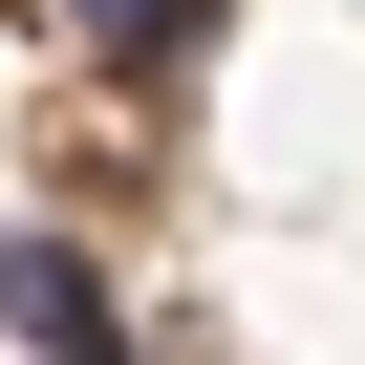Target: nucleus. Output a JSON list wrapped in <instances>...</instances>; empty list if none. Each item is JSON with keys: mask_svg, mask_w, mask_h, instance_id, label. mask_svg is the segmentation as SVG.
I'll return each mask as SVG.
<instances>
[{"mask_svg": "<svg viewBox=\"0 0 365 365\" xmlns=\"http://www.w3.org/2000/svg\"><path fill=\"white\" fill-rule=\"evenodd\" d=\"M0 344H43V365H129V301L86 237H0Z\"/></svg>", "mask_w": 365, "mask_h": 365, "instance_id": "obj_1", "label": "nucleus"}, {"mask_svg": "<svg viewBox=\"0 0 365 365\" xmlns=\"http://www.w3.org/2000/svg\"><path fill=\"white\" fill-rule=\"evenodd\" d=\"M43 22H65V43H172L194 0H43Z\"/></svg>", "mask_w": 365, "mask_h": 365, "instance_id": "obj_2", "label": "nucleus"}]
</instances>
